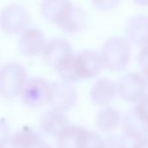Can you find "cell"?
I'll use <instances>...</instances> for the list:
<instances>
[{
  "instance_id": "cell-1",
  "label": "cell",
  "mask_w": 148,
  "mask_h": 148,
  "mask_svg": "<svg viewBox=\"0 0 148 148\" xmlns=\"http://www.w3.org/2000/svg\"><path fill=\"white\" fill-rule=\"evenodd\" d=\"M101 56L105 68L111 71L123 70L127 68L130 61V43L124 37H110L105 42Z\"/></svg>"
},
{
  "instance_id": "cell-2",
  "label": "cell",
  "mask_w": 148,
  "mask_h": 148,
  "mask_svg": "<svg viewBox=\"0 0 148 148\" xmlns=\"http://www.w3.org/2000/svg\"><path fill=\"white\" fill-rule=\"evenodd\" d=\"M27 82L24 69L16 63L4 66L0 71V95L11 99L22 93Z\"/></svg>"
},
{
  "instance_id": "cell-3",
  "label": "cell",
  "mask_w": 148,
  "mask_h": 148,
  "mask_svg": "<svg viewBox=\"0 0 148 148\" xmlns=\"http://www.w3.org/2000/svg\"><path fill=\"white\" fill-rule=\"evenodd\" d=\"M147 82L138 73H128L121 77L117 84V93L127 102L137 103L146 95Z\"/></svg>"
},
{
  "instance_id": "cell-4",
  "label": "cell",
  "mask_w": 148,
  "mask_h": 148,
  "mask_svg": "<svg viewBox=\"0 0 148 148\" xmlns=\"http://www.w3.org/2000/svg\"><path fill=\"white\" fill-rule=\"evenodd\" d=\"M50 84L42 78H32L26 82L22 91L24 104L30 108H39L49 103Z\"/></svg>"
},
{
  "instance_id": "cell-5",
  "label": "cell",
  "mask_w": 148,
  "mask_h": 148,
  "mask_svg": "<svg viewBox=\"0 0 148 148\" xmlns=\"http://www.w3.org/2000/svg\"><path fill=\"white\" fill-rule=\"evenodd\" d=\"M77 101L75 88L68 82H56L50 85L49 104L55 110L67 111L72 108Z\"/></svg>"
},
{
  "instance_id": "cell-6",
  "label": "cell",
  "mask_w": 148,
  "mask_h": 148,
  "mask_svg": "<svg viewBox=\"0 0 148 148\" xmlns=\"http://www.w3.org/2000/svg\"><path fill=\"white\" fill-rule=\"evenodd\" d=\"M75 62L80 80L96 76L103 67L101 55L93 50H82L75 56Z\"/></svg>"
},
{
  "instance_id": "cell-7",
  "label": "cell",
  "mask_w": 148,
  "mask_h": 148,
  "mask_svg": "<svg viewBox=\"0 0 148 148\" xmlns=\"http://www.w3.org/2000/svg\"><path fill=\"white\" fill-rule=\"evenodd\" d=\"M121 124L125 137L131 140L137 141L148 137V124L140 118L134 108L125 114Z\"/></svg>"
},
{
  "instance_id": "cell-8",
  "label": "cell",
  "mask_w": 148,
  "mask_h": 148,
  "mask_svg": "<svg viewBox=\"0 0 148 148\" xmlns=\"http://www.w3.org/2000/svg\"><path fill=\"white\" fill-rule=\"evenodd\" d=\"M56 23L68 33H77L86 23V15L82 10L70 3L56 20Z\"/></svg>"
},
{
  "instance_id": "cell-9",
  "label": "cell",
  "mask_w": 148,
  "mask_h": 148,
  "mask_svg": "<svg viewBox=\"0 0 148 148\" xmlns=\"http://www.w3.org/2000/svg\"><path fill=\"white\" fill-rule=\"evenodd\" d=\"M126 33L128 39L135 45L144 47L148 44V16L137 15L127 23Z\"/></svg>"
},
{
  "instance_id": "cell-10",
  "label": "cell",
  "mask_w": 148,
  "mask_h": 148,
  "mask_svg": "<svg viewBox=\"0 0 148 148\" xmlns=\"http://www.w3.org/2000/svg\"><path fill=\"white\" fill-rule=\"evenodd\" d=\"M117 94V84L110 79L102 78L95 82L90 90L92 101L98 106L108 105Z\"/></svg>"
},
{
  "instance_id": "cell-11",
  "label": "cell",
  "mask_w": 148,
  "mask_h": 148,
  "mask_svg": "<svg viewBox=\"0 0 148 148\" xmlns=\"http://www.w3.org/2000/svg\"><path fill=\"white\" fill-rule=\"evenodd\" d=\"M68 125L69 120L63 112L55 109L45 113L40 121L41 130L50 136H57Z\"/></svg>"
},
{
  "instance_id": "cell-12",
  "label": "cell",
  "mask_w": 148,
  "mask_h": 148,
  "mask_svg": "<svg viewBox=\"0 0 148 148\" xmlns=\"http://www.w3.org/2000/svg\"><path fill=\"white\" fill-rule=\"evenodd\" d=\"M72 49L70 44L62 39H56L51 41L45 48L44 57L48 64L55 68L63 60L70 56Z\"/></svg>"
},
{
  "instance_id": "cell-13",
  "label": "cell",
  "mask_w": 148,
  "mask_h": 148,
  "mask_svg": "<svg viewBox=\"0 0 148 148\" xmlns=\"http://www.w3.org/2000/svg\"><path fill=\"white\" fill-rule=\"evenodd\" d=\"M86 132L84 127L68 125L57 135V147L82 148Z\"/></svg>"
},
{
  "instance_id": "cell-14",
  "label": "cell",
  "mask_w": 148,
  "mask_h": 148,
  "mask_svg": "<svg viewBox=\"0 0 148 148\" xmlns=\"http://www.w3.org/2000/svg\"><path fill=\"white\" fill-rule=\"evenodd\" d=\"M44 36L40 31L30 29L24 32L20 39V49L27 56H34L44 49Z\"/></svg>"
},
{
  "instance_id": "cell-15",
  "label": "cell",
  "mask_w": 148,
  "mask_h": 148,
  "mask_svg": "<svg viewBox=\"0 0 148 148\" xmlns=\"http://www.w3.org/2000/svg\"><path fill=\"white\" fill-rule=\"evenodd\" d=\"M96 123L101 132L109 133L115 130L121 123V116L114 108L105 107L99 111Z\"/></svg>"
},
{
  "instance_id": "cell-16",
  "label": "cell",
  "mask_w": 148,
  "mask_h": 148,
  "mask_svg": "<svg viewBox=\"0 0 148 148\" xmlns=\"http://www.w3.org/2000/svg\"><path fill=\"white\" fill-rule=\"evenodd\" d=\"M40 138L39 134L32 128L24 127L12 136L10 144L12 148H31Z\"/></svg>"
},
{
  "instance_id": "cell-17",
  "label": "cell",
  "mask_w": 148,
  "mask_h": 148,
  "mask_svg": "<svg viewBox=\"0 0 148 148\" xmlns=\"http://www.w3.org/2000/svg\"><path fill=\"white\" fill-rule=\"evenodd\" d=\"M70 3L69 0H44L42 6V13L47 19L56 23L62 12Z\"/></svg>"
},
{
  "instance_id": "cell-18",
  "label": "cell",
  "mask_w": 148,
  "mask_h": 148,
  "mask_svg": "<svg viewBox=\"0 0 148 148\" xmlns=\"http://www.w3.org/2000/svg\"><path fill=\"white\" fill-rule=\"evenodd\" d=\"M82 148H104V140L97 133L87 130Z\"/></svg>"
},
{
  "instance_id": "cell-19",
  "label": "cell",
  "mask_w": 148,
  "mask_h": 148,
  "mask_svg": "<svg viewBox=\"0 0 148 148\" xmlns=\"http://www.w3.org/2000/svg\"><path fill=\"white\" fill-rule=\"evenodd\" d=\"M104 148H128V146L123 136L112 134L104 140Z\"/></svg>"
},
{
  "instance_id": "cell-20",
  "label": "cell",
  "mask_w": 148,
  "mask_h": 148,
  "mask_svg": "<svg viewBox=\"0 0 148 148\" xmlns=\"http://www.w3.org/2000/svg\"><path fill=\"white\" fill-rule=\"evenodd\" d=\"M135 112L140 118L148 124V95H146L134 108Z\"/></svg>"
},
{
  "instance_id": "cell-21",
  "label": "cell",
  "mask_w": 148,
  "mask_h": 148,
  "mask_svg": "<svg viewBox=\"0 0 148 148\" xmlns=\"http://www.w3.org/2000/svg\"><path fill=\"white\" fill-rule=\"evenodd\" d=\"M120 0H92L95 7L100 10H110L117 6Z\"/></svg>"
},
{
  "instance_id": "cell-22",
  "label": "cell",
  "mask_w": 148,
  "mask_h": 148,
  "mask_svg": "<svg viewBox=\"0 0 148 148\" xmlns=\"http://www.w3.org/2000/svg\"><path fill=\"white\" fill-rule=\"evenodd\" d=\"M10 130L7 122L3 119H0V148H4L9 140Z\"/></svg>"
},
{
  "instance_id": "cell-23",
  "label": "cell",
  "mask_w": 148,
  "mask_h": 148,
  "mask_svg": "<svg viewBox=\"0 0 148 148\" xmlns=\"http://www.w3.org/2000/svg\"><path fill=\"white\" fill-rule=\"evenodd\" d=\"M134 142L135 143L134 144L132 148H148V137Z\"/></svg>"
},
{
  "instance_id": "cell-24",
  "label": "cell",
  "mask_w": 148,
  "mask_h": 148,
  "mask_svg": "<svg viewBox=\"0 0 148 148\" xmlns=\"http://www.w3.org/2000/svg\"><path fill=\"white\" fill-rule=\"evenodd\" d=\"M31 148H53L51 146H49L48 143H46L42 138H40L32 147Z\"/></svg>"
},
{
  "instance_id": "cell-25",
  "label": "cell",
  "mask_w": 148,
  "mask_h": 148,
  "mask_svg": "<svg viewBox=\"0 0 148 148\" xmlns=\"http://www.w3.org/2000/svg\"><path fill=\"white\" fill-rule=\"evenodd\" d=\"M140 68H141V70H142V72L144 74V77L147 80L148 84V62L146 63V64H144V65H142Z\"/></svg>"
},
{
  "instance_id": "cell-26",
  "label": "cell",
  "mask_w": 148,
  "mask_h": 148,
  "mask_svg": "<svg viewBox=\"0 0 148 148\" xmlns=\"http://www.w3.org/2000/svg\"><path fill=\"white\" fill-rule=\"evenodd\" d=\"M134 3L140 6H148V0H133Z\"/></svg>"
}]
</instances>
